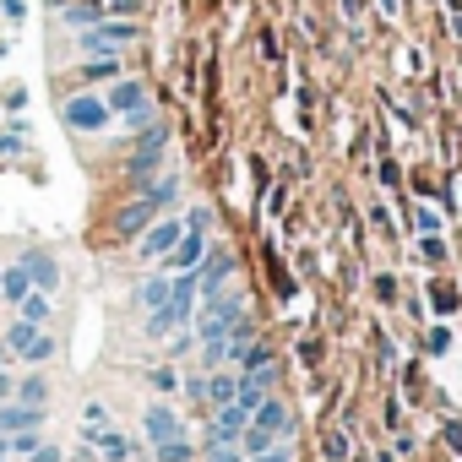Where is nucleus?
I'll list each match as a JSON object with an SVG mask.
<instances>
[{
	"instance_id": "1",
	"label": "nucleus",
	"mask_w": 462,
	"mask_h": 462,
	"mask_svg": "<svg viewBox=\"0 0 462 462\" xmlns=\"http://www.w3.org/2000/svg\"><path fill=\"white\" fill-rule=\"evenodd\" d=\"M0 343H6L12 359H23V365H44V359H55V337H50L39 321H28V316H17Z\"/></svg>"
},
{
	"instance_id": "2",
	"label": "nucleus",
	"mask_w": 462,
	"mask_h": 462,
	"mask_svg": "<svg viewBox=\"0 0 462 462\" xmlns=\"http://www.w3.org/2000/svg\"><path fill=\"white\" fill-rule=\"evenodd\" d=\"M136 33H142V28H136V23H125V17H98L93 28H82V39H77V44H82V55H120Z\"/></svg>"
},
{
	"instance_id": "3",
	"label": "nucleus",
	"mask_w": 462,
	"mask_h": 462,
	"mask_svg": "<svg viewBox=\"0 0 462 462\" xmlns=\"http://www.w3.org/2000/svg\"><path fill=\"white\" fill-rule=\"evenodd\" d=\"M174 190H180L174 180H158V185H147V190H142V196H136V201H131V207H125V212L115 217V228H120V235H142V228H147V223L158 217V207H163V201H169Z\"/></svg>"
},
{
	"instance_id": "4",
	"label": "nucleus",
	"mask_w": 462,
	"mask_h": 462,
	"mask_svg": "<svg viewBox=\"0 0 462 462\" xmlns=\"http://www.w3.org/2000/svg\"><path fill=\"white\" fill-rule=\"evenodd\" d=\"M240 321H245V300H240V294L212 300V305H207V316L196 321V337H201V343H223V337L235 332Z\"/></svg>"
},
{
	"instance_id": "5",
	"label": "nucleus",
	"mask_w": 462,
	"mask_h": 462,
	"mask_svg": "<svg viewBox=\"0 0 462 462\" xmlns=\"http://www.w3.org/2000/svg\"><path fill=\"white\" fill-rule=\"evenodd\" d=\"M66 125L82 131V136H93V131L109 125V104L93 98V93H71V98H66Z\"/></svg>"
},
{
	"instance_id": "6",
	"label": "nucleus",
	"mask_w": 462,
	"mask_h": 462,
	"mask_svg": "<svg viewBox=\"0 0 462 462\" xmlns=\"http://www.w3.org/2000/svg\"><path fill=\"white\" fill-rule=\"evenodd\" d=\"M185 235V223L180 217H158V223H147V235H142V262H163L169 251H174V240Z\"/></svg>"
},
{
	"instance_id": "7",
	"label": "nucleus",
	"mask_w": 462,
	"mask_h": 462,
	"mask_svg": "<svg viewBox=\"0 0 462 462\" xmlns=\"http://www.w3.org/2000/svg\"><path fill=\"white\" fill-rule=\"evenodd\" d=\"M163 142H169V131H163V125H142V142H136V152H131V163H125V169H131L136 180H147V174L163 163Z\"/></svg>"
},
{
	"instance_id": "8",
	"label": "nucleus",
	"mask_w": 462,
	"mask_h": 462,
	"mask_svg": "<svg viewBox=\"0 0 462 462\" xmlns=\"http://www.w3.org/2000/svg\"><path fill=\"white\" fill-rule=\"evenodd\" d=\"M245 424H251V408L223 402V408H217V419H212V430H207V440H212V446H217V440H240V435H245Z\"/></svg>"
},
{
	"instance_id": "9",
	"label": "nucleus",
	"mask_w": 462,
	"mask_h": 462,
	"mask_svg": "<svg viewBox=\"0 0 462 462\" xmlns=\"http://www.w3.org/2000/svg\"><path fill=\"white\" fill-rule=\"evenodd\" d=\"M23 267H28V278H33L39 294H55L60 289V267H55L50 251H23Z\"/></svg>"
},
{
	"instance_id": "10",
	"label": "nucleus",
	"mask_w": 462,
	"mask_h": 462,
	"mask_svg": "<svg viewBox=\"0 0 462 462\" xmlns=\"http://www.w3.org/2000/svg\"><path fill=\"white\" fill-rule=\"evenodd\" d=\"M201 256H207V240H201V235H196V228H185V235H180V240H174V251H169V256H163V262H169V267H174V273H190V267H196V262H201Z\"/></svg>"
},
{
	"instance_id": "11",
	"label": "nucleus",
	"mask_w": 462,
	"mask_h": 462,
	"mask_svg": "<svg viewBox=\"0 0 462 462\" xmlns=\"http://www.w3.org/2000/svg\"><path fill=\"white\" fill-rule=\"evenodd\" d=\"M104 104H109V115H125V109L147 104V88H142V82H131V77H115V82H109V93H104Z\"/></svg>"
},
{
	"instance_id": "12",
	"label": "nucleus",
	"mask_w": 462,
	"mask_h": 462,
	"mask_svg": "<svg viewBox=\"0 0 462 462\" xmlns=\"http://www.w3.org/2000/svg\"><path fill=\"white\" fill-rule=\"evenodd\" d=\"M50 6H55L71 28H93L98 17H109V12H104V0H50Z\"/></svg>"
},
{
	"instance_id": "13",
	"label": "nucleus",
	"mask_w": 462,
	"mask_h": 462,
	"mask_svg": "<svg viewBox=\"0 0 462 462\" xmlns=\"http://www.w3.org/2000/svg\"><path fill=\"white\" fill-rule=\"evenodd\" d=\"M142 430H147V440L158 446V440H174V435H180V419H174V408L152 402V408L142 413Z\"/></svg>"
},
{
	"instance_id": "14",
	"label": "nucleus",
	"mask_w": 462,
	"mask_h": 462,
	"mask_svg": "<svg viewBox=\"0 0 462 462\" xmlns=\"http://www.w3.org/2000/svg\"><path fill=\"white\" fill-rule=\"evenodd\" d=\"M33 294V278H28V267L17 262V267H0V300L6 305H23Z\"/></svg>"
},
{
	"instance_id": "15",
	"label": "nucleus",
	"mask_w": 462,
	"mask_h": 462,
	"mask_svg": "<svg viewBox=\"0 0 462 462\" xmlns=\"http://www.w3.org/2000/svg\"><path fill=\"white\" fill-rule=\"evenodd\" d=\"M93 451H98L104 462H131V451H136V446H131V435H120V430L109 424V430L93 440Z\"/></svg>"
},
{
	"instance_id": "16",
	"label": "nucleus",
	"mask_w": 462,
	"mask_h": 462,
	"mask_svg": "<svg viewBox=\"0 0 462 462\" xmlns=\"http://www.w3.org/2000/svg\"><path fill=\"white\" fill-rule=\"evenodd\" d=\"M120 71H125V66H120V55H88L77 77H82V82H115Z\"/></svg>"
},
{
	"instance_id": "17",
	"label": "nucleus",
	"mask_w": 462,
	"mask_h": 462,
	"mask_svg": "<svg viewBox=\"0 0 462 462\" xmlns=\"http://www.w3.org/2000/svg\"><path fill=\"white\" fill-rule=\"evenodd\" d=\"M185 321H190V316H185V310H174V305L163 300V305L147 316V337H169V332H174V327H185Z\"/></svg>"
},
{
	"instance_id": "18",
	"label": "nucleus",
	"mask_w": 462,
	"mask_h": 462,
	"mask_svg": "<svg viewBox=\"0 0 462 462\" xmlns=\"http://www.w3.org/2000/svg\"><path fill=\"white\" fill-rule=\"evenodd\" d=\"M235 392H240V375H212V381H201V397L207 402H235Z\"/></svg>"
},
{
	"instance_id": "19",
	"label": "nucleus",
	"mask_w": 462,
	"mask_h": 462,
	"mask_svg": "<svg viewBox=\"0 0 462 462\" xmlns=\"http://www.w3.org/2000/svg\"><path fill=\"white\" fill-rule=\"evenodd\" d=\"M104 430H109V408L104 402H88L82 408V440H98Z\"/></svg>"
},
{
	"instance_id": "20",
	"label": "nucleus",
	"mask_w": 462,
	"mask_h": 462,
	"mask_svg": "<svg viewBox=\"0 0 462 462\" xmlns=\"http://www.w3.org/2000/svg\"><path fill=\"white\" fill-rule=\"evenodd\" d=\"M169 289H174V278H147V283H142V289H136V300H142V305H147V310H158V305H163V300H169Z\"/></svg>"
},
{
	"instance_id": "21",
	"label": "nucleus",
	"mask_w": 462,
	"mask_h": 462,
	"mask_svg": "<svg viewBox=\"0 0 462 462\" xmlns=\"http://www.w3.org/2000/svg\"><path fill=\"white\" fill-rule=\"evenodd\" d=\"M39 446H44V435H39V430H17V435H6V451H12V457H23V462H28Z\"/></svg>"
},
{
	"instance_id": "22",
	"label": "nucleus",
	"mask_w": 462,
	"mask_h": 462,
	"mask_svg": "<svg viewBox=\"0 0 462 462\" xmlns=\"http://www.w3.org/2000/svg\"><path fill=\"white\" fill-rule=\"evenodd\" d=\"M152 462H190V440H185V435L158 440V446H152Z\"/></svg>"
},
{
	"instance_id": "23",
	"label": "nucleus",
	"mask_w": 462,
	"mask_h": 462,
	"mask_svg": "<svg viewBox=\"0 0 462 462\" xmlns=\"http://www.w3.org/2000/svg\"><path fill=\"white\" fill-rule=\"evenodd\" d=\"M12 397H23V402H39V408H44V402H50V381H44V375H23V392H12Z\"/></svg>"
},
{
	"instance_id": "24",
	"label": "nucleus",
	"mask_w": 462,
	"mask_h": 462,
	"mask_svg": "<svg viewBox=\"0 0 462 462\" xmlns=\"http://www.w3.org/2000/svg\"><path fill=\"white\" fill-rule=\"evenodd\" d=\"M17 316H28V321H39V327H44V316H50V294H39V289H33V294L17 305Z\"/></svg>"
},
{
	"instance_id": "25",
	"label": "nucleus",
	"mask_w": 462,
	"mask_h": 462,
	"mask_svg": "<svg viewBox=\"0 0 462 462\" xmlns=\"http://www.w3.org/2000/svg\"><path fill=\"white\" fill-rule=\"evenodd\" d=\"M207 462H240V451H235V440H217V446H212V457H207Z\"/></svg>"
},
{
	"instance_id": "26",
	"label": "nucleus",
	"mask_w": 462,
	"mask_h": 462,
	"mask_svg": "<svg viewBox=\"0 0 462 462\" xmlns=\"http://www.w3.org/2000/svg\"><path fill=\"white\" fill-rule=\"evenodd\" d=\"M125 120L142 131V125H152V104H136V109H125Z\"/></svg>"
},
{
	"instance_id": "27",
	"label": "nucleus",
	"mask_w": 462,
	"mask_h": 462,
	"mask_svg": "<svg viewBox=\"0 0 462 462\" xmlns=\"http://www.w3.org/2000/svg\"><path fill=\"white\" fill-rule=\"evenodd\" d=\"M207 223H212V212H207V207H196V212L185 217V228H196V235H207Z\"/></svg>"
},
{
	"instance_id": "28",
	"label": "nucleus",
	"mask_w": 462,
	"mask_h": 462,
	"mask_svg": "<svg viewBox=\"0 0 462 462\" xmlns=\"http://www.w3.org/2000/svg\"><path fill=\"white\" fill-rule=\"evenodd\" d=\"M174 381H180V375H174L169 365H163V370H152V386H158V392H174Z\"/></svg>"
},
{
	"instance_id": "29",
	"label": "nucleus",
	"mask_w": 462,
	"mask_h": 462,
	"mask_svg": "<svg viewBox=\"0 0 462 462\" xmlns=\"http://www.w3.org/2000/svg\"><path fill=\"white\" fill-rule=\"evenodd\" d=\"M28 462H66V451H55V446H39V451H33Z\"/></svg>"
},
{
	"instance_id": "30",
	"label": "nucleus",
	"mask_w": 462,
	"mask_h": 462,
	"mask_svg": "<svg viewBox=\"0 0 462 462\" xmlns=\"http://www.w3.org/2000/svg\"><path fill=\"white\" fill-rule=\"evenodd\" d=\"M104 12H115V17H131V12H136V0H104Z\"/></svg>"
},
{
	"instance_id": "31",
	"label": "nucleus",
	"mask_w": 462,
	"mask_h": 462,
	"mask_svg": "<svg viewBox=\"0 0 462 462\" xmlns=\"http://www.w3.org/2000/svg\"><path fill=\"white\" fill-rule=\"evenodd\" d=\"M0 12H6L12 23H23V12H28V6H23V0H0Z\"/></svg>"
},
{
	"instance_id": "32",
	"label": "nucleus",
	"mask_w": 462,
	"mask_h": 462,
	"mask_svg": "<svg viewBox=\"0 0 462 462\" xmlns=\"http://www.w3.org/2000/svg\"><path fill=\"white\" fill-rule=\"evenodd\" d=\"M256 462H289V451H256Z\"/></svg>"
},
{
	"instance_id": "33",
	"label": "nucleus",
	"mask_w": 462,
	"mask_h": 462,
	"mask_svg": "<svg viewBox=\"0 0 462 462\" xmlns=\"http://www.w3.org/2000/svg\"><path fill=\"white\" fill-rule=\"evenodd\" d=\"M6 359H12V348H6V343H0V370H6Z\"/></svg>"
},
{
	"instance_id": "34",
	"label": "nucleus",
	"mask_w": 462,
	"mask_h": 462,
	"mask_svg": "<svg viewBox=\"0 0 462 462\" xmlns=\"http://www.w3.org/2000/svg\"><path fill=\"white\" fill-rule=\"evenodd\" d=\"M0 462H12V451H0Z\"/></svg>"
},
{
	"instance_id": "35",
	"label": "nucleus",
	"mask_w": 462,
	"mask_h": 462,
	"mask_svg": "<svg viewBox=\"0 0 462 462\" xmlns=\"http://www.w3.org/2000/svg\"><path fill=\"white\" fill-rule=\"evenodd\" d=\"M0 451H6V435H0Z\"/></svg>"
}]
</instances>
